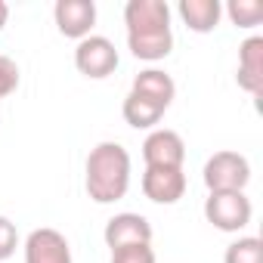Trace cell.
<instances>
[{"label":"cell","mask_w":263,"mask_h":263,"mask_svg":"<svg viewBox=\"0 0 263 263\" xmlns=\"http://www.w3.org/2000/svg\"><path fill=\"white\" fill-rule=\"evenodd\" d=\"M127 47L143 62H158L174 50L171 7L164 0H130L124 7Z\"/></svg>","instance_id":"cell-1"},{"label":"cell","mask_w":263,"mask_h":263,"mask_svg":"<svg viewBox=\"0 0 263 263\" xmlns=\"http://www.w3.org/2000/svg\"><path fill=\"white\" fill-rule=\"evenodd\" d=\"M87 195L96 204L121 201L130 189V152L121 143H99L87 155Z\"/></svg>","instance_id":"cell-2"},{"label":"cell","mask_w":263,"mask_h":263,"mask_svg":"<svg viewBox=\"0 0 263 263\" xmlns=\"http://www.w3.org/2000/svg\"><path fill=\"white\" fill-rule=\"evenodd\" d=\"M204 186L208 192H245L251 183V164L238 152H214L204 161Z\"/></svg>","instance_id":"cell-3"},{"label":"cell","mask_w":263,"mask_h":263,"mask_svg":"<svg viewBox=\"0 0 263 263\" xmlns=\"http://www.w3.org/2000/svg\"><path fill=\"white\" fill-rule=\"evenodd\" d=\"M251 198L245 192H208L204 220L220 232H241L251 223Z\"/></svg>","instance_id":"cell-4"},{"label":"cell","mask_w":263,"mask_h":263,"mask_svg":"<svg viewBox=\"0 0 263 263\" xmlns=\"http://www.w3.org/2000/svg\"><path fill=\"white\" fill-rule=\"evenodd\" d=\"M74 68L84 74V78H108L115 68H118V50L108 37L102 34H90L84 41H78L74 47Z\"/></svg>","instance_id":"cell-5"},{"label":"cell","mask_w":263,"mask_h":263,"mask_svg":"<svg viewBox=\"0 0 263 263\" xmlns=\"http://www.w3.org/2000/svg\"><path fill=\"white\" fill-rule=\"evenodd\" d=\"M53 19H56L59 34H65L71 41H84V37H90V31L96 25V4L93 0H56Z\"/></svg>","instance_id":"cell-6"},{"label":"cell","mask_w":263,"mask_h":263,"mask_svg":"<svg viewBox=\"0 0 263 263\" xmlns=\"http://www.w3.org/2000/svg\"><path fill=\"white\" fill-rule=\"evenodd\" d=\"M143 161L146 167H183L186 161V143L177 130H152L143 143Z\"/></svg>","instance_id":"cell-7"},{"label":"cell","mask_w":263,"mask_h":263,"mask_svg":"<svg viewBox=\"0 0 263 263\" xmlns=\"http://www.w3.org/2000/svg\"><path fill=\"white\" fill-rule=\"evenodd\" d=\"M143 195L155 204H177L186 195V174L183 167H146L143 174Z\"/></svg>","instance_id":"cell-8"},{"label":"cell","mask_w":263,"mask_h":263,"mask_svg":"<svg viewBox=\"0 0 263 263\" xmlns=\"http://www.w3.org/2000/svg\"><path fill=\"white\" fill-rule=\"evenodd\" d=\"M25 263H71L68 238L50 226L34 229L25 238Z\"/></svg>","instance_id":"cell-9"},{"label":"cell","mask_w":263,"mask_h":263,"mask_svg":"<svg viewBox=\"0 0 263 263\" xmlns=\"http://www.w3.org/2000/svg\"><path fill=\"white\" fill-rule=\"evenodd\" d=\"M105 245L115 251V248H124V245H152V223L143 217V214H115L108 223H105V232H102Z\"/></svg>","instance_id":"cell-10"},{"label":"cell","mask_w":263,"mask_h":263,"mask_svg":"<svg viewBox=\"0 0 263 263\" xmlns=\"http://www.w3.org/2000/svg\"><path fill=\"white\" fill-rule=\"evenodd\" d=\"M238 87L248 90L251 96L263 93V37L254 34L238 47Z\"/></svg>","instance_id":"cell-11"},{"label":"cell","mask_w":263,"mask_h":263,"mask_svg":"<svg viewBox=\"0 0 263 263\" xmlns=\"http://www.w3.org/2000/svg\"><path fill=\"white\" fill-rule=\"evenodd\" d=\"M130 93H137V96H143V99H149V102H155V105H161V108L167 111L171 102H174V96H177V84H174V78H171L167 71H161V68H146V71H140V74L134 78Z\"/></svg>","instance_id":"cell-12"},{"label":"cell","mask_w":263,"mask_h":263,"mask_svg":"<svg viewBox=\"0 0 263 263\" xmlns=\"http://www.w3.org/2000/svg\"><path fill=\"white\" fill-rule=\"evenodd\" d=\"M183 25L195 34H208L220 25V16H223V4L220 0H180L177 7Z\"/></svg>","instance_id":"cell-13"},{"label":"cell","mask_w":263,"mask_h":263,"mask_svg":"<svg viewBox=\"0 0 263 263\" xmlns=\"http://www.w3.org/2000/svg\"><path fill=\"white\" fill-rule=\"evenodd\" d=\"M121 111H124V121L130 127H137V130H152L164 118V108L161 105H155V102H149V99H143L137 93H127Z\"/></svg>","instance_id":"cell-14"},{"label":"cell","mask_w":263,"mask_h":263,"mask_svg":"<svg viewBox=\"0 0 263 263\" xmlns=\"http://www.w3.org/2000/svg\"><path fill=\"white\" fill-rule=\"evenodd\" d=\"M223 263H263V241H260L257 235L235 238V241L226 248Z\"/></svg>","instance_id":"cell-15"},{"label":"cell","mask_w":263,"mask_h":263,"mask_svg":"<svg viewBox=\"0 0 263 263\" xmlns=\"http://www.w3.org/2000/svg\"><path fill=\"white\" fill-rule=\"evenodd\" d=\"M226 16L235 28H257L263 22V4L260 0H229Z\"/></svg>","instance_id":"cell-16"},{"label":"cell","mask_w":263,"mask_h":263,"mask_svg":"<svg viewBox=\"0 0 263 263\" xmlns=\"http://www.w3.org/2000/svg\"><path fill=\"white\" fill-rule=\"evenodd\" d=\"M111 263H155L152 245H124L111 251Z\"/></svg>","instance_id":"cell-17"},{"label":"cell","mask_w":263,"mask_h":263,"mask_svg":"<svg viewBox=\"0 0 263 263\" xmlns=\"http://www.w3.org/2000/svg\"><path fill=\"white\" fill-rule=\"evenodd\" d=\"M19 248V232L10 217H0V260H10Z\"/></svg>","instance_id":"cell-18"},{"label":"cell","mask_w":263,"mask_h":263,"mask_svg":"<svg viewBox=\"0 0 263 263\" xmlns=\"http://www.w3.org/2000/svg\"><path fill=\"white\" fill-rule=\"evenodd\" d=\"M16 87H19V65L10 56H0V99L16 93Z\"/></svg>","instance_id":"cell-19"},{"label":"cell","mask_w":263,"mask_h":263,"mask_svg":"<svg viewBox=\"0 0 263 263\" xmlns=\"http://www.w3.org/2000/svg\"><path fill=\"white\" fill-rule=\"evenodd\" d=\"M7 19H10V7L0 0V31H4V25H7Z\"/></svg>","instance_id":"cell-20"}]
</instances>
